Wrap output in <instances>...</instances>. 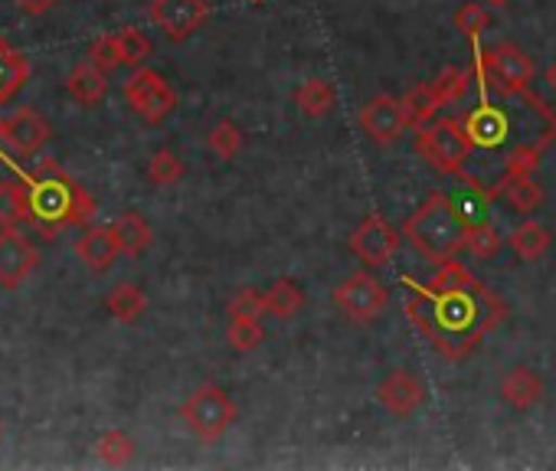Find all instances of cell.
<instances>
[{
  "instance_id": "obj_27",
  "label": "cell",
  "mask_w": 556,
  "mask_h": 471,
  "mask_svg": "<svg viewBox=\"0 0 556 471\" xmlns=\"http://www.w3.org/2000/svg\"><path fill=\"white\" fill-rule=\"evenodd\" d=\"M96 455H99L105 464H112V468L128 464V461L135 458V438H131L128 432H122V429H109V432L99 435Z\"/></svg>"
},
{
  "instance_id": "obj_1",
  "label": "cell",
  "mask_w": 556,
  "mask_h": 471,
  "mask_svg": "<svg viewBox=\"0 0 556 471\" xmlns=\"http://www.w3.org/2000/svg\"><path fill=\"white\" fill-rule=\"evenodd\" d=\"M403 285L413 292L406 302L413 328L445 360H465L471 351H478L484 334L507 318V305L458 259H445L432 282H416L406 276Z\"/></svg>"
},
{
  "instance_id": "obj_40",
  "label": "cell",
  "mask_w": 556,
  "mask_h": 471,
  "mask_svg": "<svg viewBox=\"0 0 556 471\" xmlns=\"http://www.w3.org/2000/svg\"><path fill=\"white\" fill-rule=\"evenodd\" d=\"M249 4H258V0H249Z\"/></svg>"
},
{
  "instance_id": "obj_28",
  "label": "cell",
  "mask_w": 556,
  "mask_h": 471,
  "mask_svg": "<svg viewBox=\"0 0 556 471\" xmlns=\"http://www.w3.org/2000/svg\"><path fill=\"white\" fill-rule=\"evenodd\" d=\"M226 341L236 354H252L265 341V328L258 318H229Z\"/></svg>"
},
{
  "instance_id": "obj_6",
  "label": "cell",
  "mask_w": 556,
  "mask_h": 471,
  "mask_svg": "<svg viewBox=\"0 0 556 471\" xmlns=\"http://www.w3.org/2000/svg\"><path fill=\"white\" fill-rule=\"evenodd\" d=\"M236 403L229 399V393L216 383H203L197 386L187 403L180 406V419L187 422V429L200 438V442H216L226 435V429L236 422Z\"/></svg>"
},
{
  "instance_id": "obj_4",
  "label": "cell",
  "mask_w": 556,
  "mask_h": 471,
  "mask_svg": "<svg viewBox=\"0 0 556 471\" xmlns=\"http://www.w3.org/2000/svg\"><path fill=\"white\" fill-rule=\"evenodd\" d=\"M468 229L471 219L458 209L455 196L432 193L406 222H403V240L429 259L432 266H442L445 259H455L468 246Z\"/></svg>"
},
{
  "instance_id": "obj_34",
  "label": "cell",
  "mask_w": 556,
  "mask_h": 471,
  "mask_svg": "<svg viewBox=\"0 0 556 471\" xmlns=\"http://www.w3.org/2000/svg\"><path fill=\"white\" fill-rule=\"evenodd\" d=\"M491 27V14H488V8L484 4H462L458 11H455V30L462 34V37H468V40H478L484 30Z\"/></svg>"
},
{
  "instance_id": "obj_13",
  "label": "cell",
  "mask_w": 556,
  "mask_h": 471,
  "mask_svg": "<svg viewBox=\"0 0 556 471\" xmlns=\"http://www.w3.org/2000/svg\"><path fill=\"white\" fill-rule=\"evenodd\" d=\"M361 128L377 144H393L396 138H403V131L409 128V115H406L403 99H396V96L370 99L361 109Z\"/></svg>"
},
{
  "instance_id": "obj_39",
  "label": "cell",
  "mask_w": 556,
  "mask_h": 471,
  "mask_svg": "<svg viewBox=\"0 0 556 471\" xmlns=\"http://www.w3.org/2000/svg\"><path fill=\"white\" fill-rule=\"evenodd\" d=\"M484 4H491V8H507L510 0H484Z\"/></svg>"
},
{
  "instance_id": "obj_22",
  "label": "cell",
  "mask_w": 556,
  "mask_h": 471,
  "mask_svg": "<svg viewBox=\"0 0 556 471\" xmlns=\"http://www.w3.org/2000/svg\"><path fill=\"white\" fill-rule=\"evenodd\" d=\"M292 99H295V105H299V112L305 118H325L338 105V92H334V86L328 79H308V82H302L292 92Z\"/></svg>"
},
{
  "instance_id": "obj_9",
  "label": "cell",
  "mask_w": 556,
  "mask_h": 471,
  "mask_svg": "<svg viewBox=\"0 0 556 471\" xmlns=\"http://www.w3.org/2000/svg\"><path fill=\"white\" fill-rule=\"evenodd\" d=\"M400 243H403V232H396V226H390L383 213H367L348 240L351 253L370 269L387 266L400 253Z\"/></svg>"
},
{
  "instance_id": "obj_8",
  "label": "cell",
  "mask_w": 556,
  "mask_h": 471,
  "mask_svg": "<svg viewBox=\"0 0 556 471\" xmlns=\"http://www.w3.org/2000/svg\"><path fill=\"white\" fill-rule=\"evenodd\" d=\"M390 305V292L387 285L370 276L367 269L354 272L351 279H344L338 289H334V308L354 321V324H370L383 315V308Z\"/></svg>"
},
{
  "instance_id": "obj_23",
  "label": "cell",
  "mask_w": 556,
  "mask_h": 471,
  "mask_svg": "<svg viewBox=\"0 0 556 471\" xmlns=\"http://www.w3.org/2000/svg\"><path fill=\"white\" fill-rule=\"evenodd\" d=\"M30 79V66L27 60L11 47L0 40V105H8Z\"/></svg>"
},
{
  "instance_id": "obj_3",
  "label": "cell",
  "mask_w": 556,
  "mask_h": 471,
  "mask_svg": "<svg viewBox=\"0 0 556 471\" xmlns=\"http://www.w3.org/2000/svg\"><path fill=\"white\" fill-rule=\"evenodd\" d=\"M27 190H30V226H37L47 240L60 236L70 226L86 222L96 213V200L53 161H43L27 174Z\"/></svg>"
},
{
  "instance_id": "obj_38",
  "label": "cell",
  "mask_w": 556,
  "mask_h": 471,
  "mask_svg": "<svg viewBox=\"0 0 556 471\" xmlns=\"http://www.w3.org/2000/svg\"><path fill=\"white\" fill-rule=\"evenodd\" d=\"M546 82L553 86V92H556V60H553V66L546 69Z\"/></svg>"
},
{
  "instance_id": "obj_18",
  "label": "cell",
  "mask_w": 556,
  "mask_h": 471,
  "mask_svg": "<svg viewBox=\"0 0 556 471\" xmlns=\"http://www.w3.org/2000/svg\"><path fill=\"white\" fill-rule=\"evenodd\" d=\"M66 92H70V99L79 102L83 109H96V105L105 99V92H109V73L99 69L92 60H86V63H79V66L70 73Z\"/></svg>"
},
{
  "instance_id": "obj_37",
  "label": "cell",
  "mask_w": 556,
  "mask_h": 471,
  "mask_svg": "<svg viewBox=\"0 0 556 471\" xmlns=\"http://www.w3.org/2000/svg\"><path fill=\"white\" fill-rule=\"evenodd\" d=\"M14 4L24 11V14H30V17H43V14H50L60 0H14Z\"/></svg>"
},
{
  "instance_id": "obj_35",
  "label": "cell",
  "mask_w": 556,
  "mask_h": 471,
  "mask_svg": "<svg viewBox=\"0 0 556 471\" xmlns=\"http://www.w3.org/2000/svg\"><path fill=\"white\" fill-rule=\"evenodd\" d=\"M226 311H229V318H262L265 315V292H258L252 285L236 289Z\"/></svg>"
},
{
  "instance_id": "obj_7",
  "label": "cell",
  "mask_w": 556,
  "mask_h": 471,
  "mask_svg": "<svg viewBox=\"0 0 556 471\" xmlns=\"http://www.w3.org/2000/svg\"><path fill=\"white\" fill-rule=\"evenodd\" d=\"M125 102L131 105V112L148 122V125H161L164 118L174 115L177 109V92L170 89V82L148 66H138L131 73V79L125 82Z\"/></svg>"
},
{
  "instance_id": "obj_15",
  "label": "cell",
  "mask_w": 556,
  "mask_h": 471,
  "mask_svg": "<svg viewBox=\"0 0 556 471\" xmlns=\"http://www.w3.org/2000/svg\"><path fill=\"white\" fill-rule=\"evenodd\" d=\"M76 256L83 266H89L92 272H105L112 269V263L122 256V246H118V236L112 226H92L86 229L79 240H76Z\"/></svg>"
},
{
  "instance_id": "obj_31",
  "label": "cell",
  "mask_w": 556,
  "mask_h": 471,
  "mask_svg": "<svg viewBox=\"0 0 556 471\" xmlns=\"http://www.w3.org/2000/svg\"><path fill=\"white\" fill-rule=\"evenodd\" d=\"M501 232L488 222V219H481V222H471V229H468V253L475 256V259H491V256H497V250H501Z\"/></svg>"
},
{
  "instance_id": "obj_17",
  "label": "cell",
  "mask_w": 556,
  "mask_h": 471,
  "mask_svg": "<svg viewBox=\"0 0 556 471\" xmlns=\"http://www.w3.org/2000/svg\"><path fill=\"white\" fill-rule=\"evenodd\" d=\"M501 399H504L510 409H517V412L533 409V406L543 399V380H540V373L530 370V367H514V370H507V377L501 380Z\"/></svg>"
},
{
  "instance_id": "obj_20",
  "label": "cell",
  "mask_w": 556,
  "mask_h": 471,
  "mask_svg": "<svg viewBox=\"0 0 556 471\" xmlns=\"http://www.w3.org/2000/svg\"><path fill=\"white\" fill-rule=\"evenodd\" d=\"M30 219H34V213H30L27 177L0 180V226H24Z\"/></svg>"
},
{
  "instance_id": "obj_29",
  "label": "cell",
  "mask_w": 556,
  "mask_h": 471,
  "mask_svg": "<svg viewBox=\"0 0 556 471\" xmlns=\"http://www.w3.org/2000/svg\"><path fill=\"white\" fill-rule=\"evenodd\" d=\"M242 144H245V138H242L239 125H232L229 118L216 122V125L210 128V135H206V148H210L216 157H223V161H232V157L242 151Z\"/></svg>"
},
{
  "instance_id": "obj_26",
  "label": "cell",
  "mask_w": 556,
  "mask_h": 471,
  "mask_svg": "<svg viewBox=\"0 0 556 471\" xmlns=\"http://www.w3.org/2000/svg\"><path fill=\"white\" fill-rule=\"evenodd\" d=\"M403 105H406V115H409V128H422V125H429V122H432V118H439V112L445 109L432 82L409 89V92L403 96Z\"/></svg>"
},
{
  "instance_id": "obj_36",
  "label": "cell",
  "mask_w": 556,
  "mask_h": 471,
  "mask_svg": "<svg viewBox=\"0 0 556 471\" xmlns=\"http://www.w3.org/2000/svg\"><path fill=\"white\" fill-rule=\"evenodd\" d=\"M89 60H92L99 69H105V73H115V69L122 66L118 37H115V34H105V37H99V40L89 47Z\"/></svg>"
},
{
  "instance_id": "obj_32",
  "label": "cell",
  "mask_w": 556,
  "mask_h": 471,
  "mask_svg": "<svg viewBox=\"0 0 556 471\" xmlns=\"http://www.w3.org/2000/svg\"><path fill=\"white\" fill-rule=\"evenodd\" d=\"M115 37H118V50H122V66L138 69V66L148 63V56H151V40H148L141 30L125 27V30H118Z\"/></svg>"
},
{
  "instance_id": "obj_25",
  "label": "cell",
  "mask_w": 556,
  "mask_h": 471,
  "mask_svg": "<svg viewBox=\"0 0 556 471\" xmlns=\"http://www.w3.org/2000/svg\"><path fill=\"white\" fill-rule=\"evenodd\" d=\"M105 308L115 321L122 324H135L144 311H148V295L141 292V285L135 282H118L109 298H105Z\"/></svg>"
},
{
  "instance_id": "obj_12",
  "label": "cell",
  "mask_w": 556,
  "mask_h": 471,
  "mask_svg": "<svg viewBox=\"0 0 556 471\" xmlns=\"http://www.w3.org/2000/svg\"><path fill=\"white\" fill-rule=\"evenodd\" d=\"M377 403H380L390 416L409 419V416H416V412L426 406V383H422L413 370L396 367V370H390V373L377 383Z\"/></svg>"
},
{
  "instance_id": "obj_14",
  "label": "cell",
  "mask_w": 556,
  "mask_h": 471,
  "mask_svg": "<svg viewBox=\"0 0 556 471\" xmlns=\"http://www.w3.org/2000/svg\"><path fill=\"white\" fill-rule=\"evenodd\" d=\"M53 128L37 109H17L14 115L0 118V141L17 154H37L50 141Z\"/></svg>"
},
{
  "instance_id": "obj_19",
  "label": "cell",
  "mask_w": 556,
  "mask_h": 471,
  "mask_svg": "<svg viewBox=\"0 0 556 471\" xmlns=\"http://www.w3.org/2000/svg\"><path fill=\"white\" fill-rule=\"evenodd\" d=\"M112 229H115V236H118V246H122L125 256L138 259V256H144V253L151 250L154 232H151L148 219H144L138 209H125V213L112 222Z\"/></svg>"
},
{
  "instance_id": "obj_11",
  "label": "cell",
  "mask_w": 556,
  "mask_h": 471,
  "mask_svg": "<svg viewBox=\"0 0 556 471\" xmlns=\"http://www.w3.org/2000/svg\"><path fill=\"white\" fill-rule=\"evenodd\" d=\"M151 21L170 43H184L193 30H200L210 21V4L206 0H154Z\"/></svg>"
},
{
  "instance_id": "obj_21",
  "label": "cell",
  "mask_w": 556,
  "mask_h": 471,
  "mask_svg": "<svg viewBox=\"0 0 556 471\" xmlns=\"http://www.w3.org/2000/svg\"><path fill=\"white\" fill-rule=\"evenodd\" d=\"M305 308V292L292 279H275L265 289V311L278 321H292Z\"/></svg>"
},
{
  "instance_id": "obj_33",
  "label": "cell",
  "mask_w": 556,
  "mask_h": 471,
  "mask_svg": "<svg viewBox=\"0 0 556 471\" xmlns=\"http://www.w3.org/2000/svg\"><path fill=\"white\" fill-rule=\"evenodd\" d=\"M432 86H435L442 105H455V102H462L465 92L475 86V76H471V69H455V66H452V69H445Z\"/></svg>"
},
{
  "instance_id": "obj_5",
  "label": "cell",
  "mask_w": 556,
  "mask_h": 471,
  "mask_svg": "<svg viewBox=\"0 0 556 471\" xmlns=\"http://www.w3.org/2000/svg\"><path fill=\"white\" fill-rule=\"evenodd\" d=\"M416 151L439 174H448V177H458L462 183H471V141L462 128V118L439 115L429 125L416 128Z\"/></svg>"
},
{
  "instance_id": "obj_24",
  "label": "cell",
  "mask_w": 556,
  "mask_h": 471,
  "mask_svg": "<svg viewBox=\"0 0 556 471\" xmlns=\"http://www.w3.org/2000/svg\"><path fill=\"white\" fill-rule=\"evenodd\" d=\"M507 246L514 250L517 259L533 263V259H540V256L549 250V229H546L543 222H536V219H523V222L507 236Z\"/></svg>"
},
{
  "instance_id": "obj_10",
  "label": "cell",
  "mask_w": 556,
  "mask_h": 471,
  "mask_svg": "<svg viewBox=\"0 0 556 471\" xmlns=\"http://www.w3.org/2000/svg\"><path fill=\"white\" fill-rule=\"evenodd\" d=\"M37 266L40 253L21 232V226H0V289L17 292Z\"/></svg>"
},
{
  "instance_id": "obj_30",
  "label": "cell",
  "mask_w": 556,
  "mask_h": 471,
  "mask_svg": "<svg viewBox=\"0 0 556 471\" xmlns=\"http://www.w3.org/2000/svg\"><path fill=\"white\" fill-rule=\"evenodd\" d=\"M180 177H184V161H180L174 151L161 148V151L151 154V161H148V180H151L154 187H170V183H177Z\"/></svg>"
},
{
  "instance_id": "obj_2",
  "label": "cell",
  "mask_w": 556,
  "mask_h": 471,
  "mask_svg": "<svg viewBox=\"0 0 556 471\" xmlns=\"http://www.w3.org/2000/svg\"><path fill=\"white\" fill-rule=\"evenodd\" d=\"M475 89L478 105L462 115V128L471 141V164H491L494 180L507 170L533 174L556 141V112L533 89L507 92L478 79Z\"/></svg>"
},
{
  "instance_id": "obj_16",
  "label": "cell",
  "mask_w": 556,
  "mask_h": 471,
  "mask_svg": "<svg viewBox=\"0 0 556 471\" xmlns=\"http://www.w3.org/2000/svg\"><path fill=\"white\" fill-rule=\"evenodd\" d=\"M491 200H507L517 213H533L543 200L540 183L533 180V174H520V170H507L494 180L491 187Z\"/></svg>"
}]
</instances>
